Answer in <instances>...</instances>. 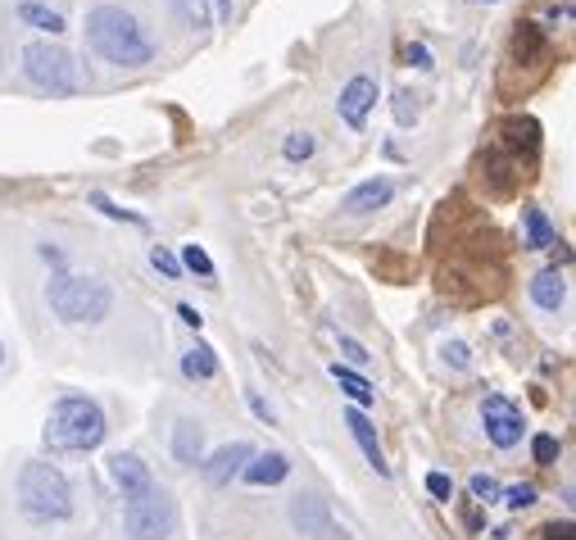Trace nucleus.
Segmentation results:
<instances>
[{
  "label": "nucleus",
  "instance_id": "1",
  "mask_svg": "<svg viewBox=\"0 0 576 540\" xmlns=\"http://www.w3.org/2000/svg\"><path fill=\"white\" fill-rule=\"evenodd\" d=\"M86 45L105 64H119V69H141L155 60V41L123 6H95L86 14Z\"/></svg>",
  "mask_w": 576,
  "mask_h": 540
},
{
  "label": "nucleus",
  "instance_id": "2",
  "mask_svg": "<svg viewBox=\"0 0 576 540\" xmlns=\"http://www.w3.org/2000/svg\"><path fill=\"white\" fill-rule=\"evenodd\" d=\"M110 436V418L101 409V400L91 396H60L51 418H45L41 446L51 455H86Z\"/></svg>",
  "mask_w": 576,
  "mask_h": 540
},
{
  "label": "nucleus",
  "instance_id": "3",
  "mask_svg": "<svg viewBox=\"0 0 576 540\" xmlns=\"http://www.w3.org/2000/svg\"><path fill=\"white\" fill-rule=\"evenodd\" d=\"M19 513L37 527H51V522H69L73 518V486L55 463H23L19 472Z\"/></svg>",
  "mask_w": 576,
  "mask_h": 540
},
{
  "label": "nucleus",
  "instance_id": "4",
  "mask_svg": "<svg viewBox=\"0 0 576 540\" xmlns=\"http://www.w3.org/2000/svg\"><path fill=\"white\" fill-rule=\"evenodd\" d=\"M45 300H51V314L60 318V323H73V327H82V323H101V318H110V309H114V291L101 282V277H86V273H55L51 277V286H45Z\"/></svg>",
  "mask_w": 576,
  "mask_h": 540
},
{
  "label": "nucleus",
  "instance_id": "5",
  "mask_svg": "<svg viewBox=\"0 0 576 540\" xmlns=\"http://www.w3.org/2000/svg\"><path fill=\"white\" fill-rule=\"evenodd\" d=\"M123 531L127 540H168L177 531V505L160 481L151 490H141V496L123 500Z\"/></svg>",
  "mask_w": 576,
  "mask_h": 540
},
{
  "label": "nucleus",
  "instance_id": "6",
  "mask_svg": "<svg viewBox=\"0 0 576 540\" xmlns=\"http://www.w3.org/2000/svg\"><path fill=\"white\" fill-rule=\"evenodd\" d=\"M23 78L41 91H51V95H73L82 86L73 55L55 41H28L23 45Z\"/></svg>",
  "mask_w": 576,
  "mask_h": 540
},
{
  "label": "nucleus",
  "instance_id": "7",
  "mask_svg": "<svg viewBox=\"0 0 576 540\" xmlns=\"http://www.w3.org/2000/svg\"><path fill=\"white\" fill-rule=\"evenodd\" d=\"M291 527L309 540H350V531L331 518V505L318 496V490H300L291 500Z\"/></svg>",
  "mask_w": 576,
  "mask_h": 540
},
{
  "label": "nucleus",
  "instance_id": "8",
  "mask_svg": "<svg viewBox=\"0 0 576 540\" xmlns=\"http://www.w3.org/2000/svg\"><path fill=\"white\" fill-rule=\"evenodd\" d=\"M482 427H486V440L495 450H513L522 440V431H526V418H522V409L508 396L491 390V396L482 400Z\"/></svg>",
  "mask_w": 576,
  "mask_h": 540
},
{
  "label": "nucleus",
  "instance_id": "9",
  "mask_svg": "<svg viewBox=\"0 0 576 540\" xmlns=\"http://www.w3.org/2000/svg\"><path fill=\"white\" fill-rule=\"evenodd\" d=\"M372 105H377V78H368V73H354V78L341 86V95H336V114H341V123L354 128V132L368 128Z\"/></svg>",
  "mask_w": 576,
  "mask_h": 540
},
{
  "label": "nucleus",
  "instance_id": "10",
  "mask_svg": "<svg viewBox=\"0 0 576 540\" xmlns=\"http://www.w3.org/2000/svg\"><path fill=\"white\" fill-rule=\"evenodd\" d=\"M250 455H255L250 440H232V446H223V450H214L209 459H200V477H205L209 486H227L232 477H241V468L250 463Z\"/></svg>",
  "mask_w": 576,
  "mask_h": 540
},
{
  "label": "nucleus",
  "instance_id": "11",
  "mask_svg": "<svg viewBox=\"0 0 576 540\" xmlns=\"http://www.w3.org/2000/svg\"><path fill=\"white\" fill-rule=\"evenodd\" d=\"M105 468H110V477H114V486H119V496H123V500H132V496H141V490H151V486H155L151 463H141V455H132V450L110 455Z\"/></svg>",
  "mask_w": 576,
  "mask_h": 540
},
{
  "label": "nucleus",
  "instance_id": "12",
  "mask_svg": "<svg viewBox=\"0 0 576 540\" xmlns=\"http://www.w3.org/2000/svg\"><path fill=\"white\" fill-rule=\"evenodd\" d=\"M173 14L182 28L205 32V28H223L232 19V0H173Z\"/></svg>",
  "mask_w": 576,
  "mask_h": 540
},
{
  "label": "nucleus",
  "instance_id": "13",
  "mask_svg": "<svg viewBox=\"0 0 576 540\" xmlns=\"http://www.w3.org/2000/svg\"><path fill=\"white\" fill-rule=\"evenodd\" d=\"M391 195H395V182L391 177H368L359 182L354 191H346V201H341V214H372V210H387L391 205Z\"/></svg>",
  "mask_w": 576,
  "mask_h": 540
},
{
  "label": "nucleus",
  "instance_id": "14",
  "mask_svg": "<svg viewBox=\"0 0 576 540\" xmlns=\"http://www.w3.org/2000/svg\"><path fill=\"white\" fill-rule=\"evenodd\" d=\"M346 427H350V436L359 440V450H363V459L372 463V472H377V477H391V463H387V455H381V440H377V427L368 422V414H363V409H350V414H346Z\"/></svg>",
  "mask_w": 576,
  "mask_h": 540
},
{
  "label": "nucleus",
  "instance_id": "15",
  "mask_svg": "<svg viewBox=\"0 0 576 540\" xmlns=\"http://www.w3.org/2000/svg\"><path fill=\"white\" fill-rule=\"evenodd\" d=\"M286 472H291V459L281 450H264V455H250V463L241 468V481L246 486H277V481H286Z\"/></svg>",
  "mask_w": 576,
  "mask_h": 540
},
{
  "label": "nucleus",
  "instance_id": "16",
  "mask_svg": "<svg viewBox=\"0 0 576 540\" xmlns=\"http://www.w3.org/2000/svg\"><path fill=\"white\" fill-rule=\"evenodd\" d=\"M532 305L545 309V314H558L567 305V277L558 268H541L532 277Z\"/></svg>",
  "mask_w": 576,
  "mask_h": 540
},
{
  "label": "nucleus",
  "instance_id": "17",
  "mask_svg": "<svg viewBox=\"0 0 576 540\" xmlns=\"http://www.w3.org/2000/svg\"><path fill=\"white\" fill-rule=\"evenodd\" d=\"M173 459L186 463V468L205 459V427H200V422L182 418V422L173 427Z\"/></svg>",
  "mask_w": 576,
  "mask_h": 540
},
{
  "label": "nucleus",
  "instance_id": "18",
  "mask_svg": "<svg viewBox=\"0 0 576 540\" xmlns=\"http://www.w3.org/2000/svg\"><path fill=\"white\" fill-rule=\"evenodd\" d=\"M522 245L526 251H549V245H558V232L554 223L545 218V210H522Z\"/></svg>",
  "mask_w": 576,
  "mask_h": 540
},
{
  "label": "nucleus",
  "instance_id": "19",
  "mask_svg": "<svg viewBox=\"0 0 576 540\" xmlns=\"http://www.w3.org/2000/svg\"><path fill=\"white\" fill-rule=\"evenodd\" d=\"M182 377H191V381H214V377H218V355H214V346L196 340V346L182 355Z\"/></svg>",
  "mask_w": 576,
  "mask_h": 540
},
{
  "label": "nucleus",
  "instance_id": "20",
  "mask_svg": "<svg viewBox=\"0 0 576 540\" xmlns=\"http://www.w3.org/2000/svg\"><path fill=\"white\" fill-rule=\"evenodd\" d=\"M331 377H336V386L346 390V396L354 400V409H368V405H377V390L368 386V377H359L350 364H331Z\"/></svg>",
  "mask_w": 576,
  "mask_h": 540
},
{
  "label": "nucleus",
  "instance_id": "21",
  "mask_svg": "<svg viewBox=\"0 0 576 540\" xmlns=\"http://www.w3.org/2000/svg\"><path fill=\"white\" fill-rule=\"evenodd\" d=\"M19 19L28 23V28H37V32H51V37H60L69 23H64V14H55V10H45V6H37V0H23L19 6Z\"/></svg>",
  "mask_w": 576,
  "mask_h": 540
},
{
  "label": "nucleus",
  "instance_id": "22",
  "mask_svg": "<svg viewBox=\"0 0 576 540\" xmlns=\"http://www.w3.org/2000/svg\"><path fill=\"white\" fill-rule=\"evenodd\" d=\"M177 264H182V268H191L196 277H205V282H214V277H218L214 259L205 255V245H196V241H191V245H182V259H177Z\"/></svg>",
  "mask_w": 576,
  "mask_h": 540
},
{
  "label": "nucleus",
  "instance_id": "23",
  "mask_svg": "<svg viewBox=\"0 0 576 540\" xmlns=\"http://www.w3.org/2000/svg\"><path fill=\"white\" fill-rule=\"evenodd\" d=\"M318 151V141H313V132H291V136H286L281 141V155L286 160H291V164H300V160H309Z\"/></svg>",
  "mask_w": 576,
  "mask_h": 540
},
{
  "label": "nucleus",
  "instance_id": "24",
  "mask_svg": "<svg viewBox=\"0 0 576 540\" xmlns=\"http://www.w3.org/2000/svg\"><path fill=\"white\" fill-rule=\"evenodd\" d=\"M91 205H95V210H101L105 218H119V223H132V227H146V218H141V214H132V210H119V205L110 201V195H105V191H91Z\"/></svg>",
  "mask_w": 576,
  "mask_h": 540
},
{
  "label": "nucleus",
  "instance_id": "25",
  "mask_svg": "<svg viewBox=\"0 0 576 540\" xmlns=\"http://www.w3.org/2000/svg\"><path fill=\"white\" fill-rule=\"evenodd\" d=\"M467 490H472V500H482V505H500V481L491 477V472H472V481H467Z\"/></svg>",
  "mask_w": 576,
  "mask_h": 540
},
{
  "label": "nucleus",
  "instance_id": "26",
  "mask_svg": "<svg viewBox=\"0 0 576 540\" xmlns=\"http://www.w3.org/2000/svg\"><path fill=\"white\" fill-rule=\"evenodd\" d=\"M500 500H504L508 509H532V505H536V486H532V481H522V486H508Z\"/></svg>",
  "mask_w": 576,
  "mask_h": 540
},
{
  "label": "nucleus",
  "instance_id": "27",
  "mask_svg": "<svg viewBox=\"0 0 576 540\" xmlns=\"http://www.w3.org/2000/svg\"><path fill=\"white\" fill-rule=\"evenodd\" d=\"M441 359H445L450 368H459V373L472 368V350L463 346V340H445V346H441Z\"/></svg>",
  "mask_w": 576,
  "mask_h": 540
},
{
  "label": "nucleus",
  "instance_id": "28",
  "mask_svg": "<svg viewBox=\"0 0 576 540\" xmlns=\"http://www.w3.org/2000/svg\"><path fill=\"white\" fill-rule=\"evenodd\" d=\"M151 264H155L168 282H177V277H182V264H177V255L168 251V245H155V251H151Z\"/></svg>",
  "mask_w": 576,
  "mask_h": 540
},
{
  "label": "nucleus",
  "instance_id": "29",
  "mask_svg": "<svg viewBox=\"0 0 576 540\" xmlns=\"http://www.w3.org/2000/svg\"><path fill=\"white\" fill-rule=\"evenodd\" d=\"M532 459H536V463H554V459H558V436L541 431V436L532 440Z\"/></svg>",
  "mask_w": 576,
  "mask_h": 540
},
{
  "label": "nucleus",
  "instance_id": "30",
  "mask_svg": "<svg viewBox=\"0 0 576 540\" xmlns=\"http://www.w3.org/2000/svg\"><path fill=\"white\" fill-rule=\"evenodd\" d=\"M341 355H346V359H350L354 368H368V364H372V355H368V350L359 346L354 336H341Z\"/></svg>",
  "mask_w": 576,
  "mask_h": 540
},
{
  "label": "nucleus",
  "instance_id": "31",
  "mask_svg": "<svg viewBox=\"0 0 576 540\" xmlns=\"http://www.w3.org/2000/svg\"><path fill=\"white\" fill-rule=\"evenodd\" d=\"M426 490H431L436 500H454V481H450L445 472H431V477H426Z\"/></svg>",
  "mask_w": 576,
  "mask_h": 540
},
{
  "label": "nucleus",
  "instance_id": "32",
  "mask_svg": "<svg viewBox=\"0 0 576 540\" xmlns=\"http://www.w3.org/2000/svg\"><path fill=\"white\" fill-rule=\"evenodd\" d=\"M395 119H400V128H409V123L418 119V105H413V95H409V91L395 95Z\"/></svg>",
  "mask_w": 576,
  "mask_h": 540
},
{
  "label": "nucleus",
  "instance_id": "33",
  "mask_svg": "<svg viewBox=\"0 0 576 540\" xmlns=\"http://www.w3.org/2000/svg\"><path fill=\"white\" fill-rule=\"evenodd\" d=\"M409 64L413 69H431V51H426V45H418V41L409 45Z\"/></svg>",
  "mask_w": 576,
  "mask_h": 540
},
{
  "label": "nucleus",
  "instance_id": "34",
  "mask_svg": "<svg viewBox=\"0 0 576 540\" xmlns=\"http://www.w3.org/2000/svg\"><path fill=\"white\" fill-rule=\"evenodd\" d=\"M545 540H572V522H549V527H545Z\"/></svg>",
  "mask_w": 576,
  "mask_h": 540
},
{
  "label": "nucleus",
  "instance_id": "35",
  "mask_svg": "<svg viewBox=\"0 0 576 540\" xmlns=\"http://www.w3.org/2000/svg\"><path fill=\"white\" fill-rule=\"evenodd\" d=\"M177 314H182V323H186V327H196V332H200V323H205V318H200L196 309H191V305H182Z\"/></svg>",
  "mask_w": 576,
  "mask_h": 540
},
{
  "label": "nucleus",
  "instance_id": "36",
  "mask_svg": "<svg viewBox=\"0 0 576 540\" xmlns=\"http://www.w3.org/2000/svg\"><path fill=\"white\" fill-rule=\"evenodd\" d=\"M250 409H255V414H259V418H264V422H272V409H268V405H264V400H259V396H255V390H250Z\"/></svg>",
  "mask_w": 576,
  "mask_h": 540
},
{
  "label": "nucleus",
  "instance_id": "37",
  "mask_svg": "<svg viewBox=\"0 0 576 540\" xmlns=\"http://www.w3.org/2000/svg\"><path fill=\"white\" fill-rule=\"evenodd\" d=\"M41 259H45V264H55V268H60V264H64V255H60V251H55V245H41Z\"/></svg>",
  "mask_w": 576,
  "mask_h": 540
},
{
  "label": "nucleus",
  "instance_id": "38",
  "mask_svg": "<svg viewBox=\"0 0 576 540\" xmlns=\"http://www.w3.org/2000/svg\"><path fill=\"white\" fill-rule=\"evenodd\" d=\"M0 364H6V346H0Z\"/></svg>",
  "mask_w": 576,
  "mask_h": 540
}]
</instances>
